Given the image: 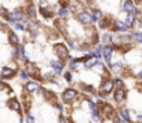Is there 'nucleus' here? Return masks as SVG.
<instances>
[{
  "mask_svg": "<svg viewBox=\"0 0 142 123\" xmlns=\"http://www.w3.org/2000/svg\"><path fill=\"white\" fill-rule=\"evenodd\" d=\"M121 7H123V10H124V11H127L128 14H138V10L135 8V6L133 4V1H131V0H124V1H123V4H121Z\"/></svg>",
  "mask_w": 142,
  "mask_h": 123,
  "instance_id": "1",
  "label": "nucleus"
},
{
  "mask_svg": "<svg viewBox=\"0 0 142 123\" xmlns=\"http://www.w3.org/2000/svg\"><path fill=\"white\" fill-rule=\"evenodd\" d=\"M55 53L58 54L59 58H66L68 57V48L62 44H57L55 46Z\"/></svg>",
  "mask_w": 142,
  "mask_h": 123,
  "instance_id": "2",
  "label": "nucleus"
},
{
  "mask_svg": "<svg viewBox=\"0 0 142 123\" xmlns=\"http://www.w3.org/2000/svg\"><path fill=\"white\" fill-rule=\"evenodd\" d=\"M10 19H12V21H22V19H25V14L21 10L12 11L11 14H10Z\"/></svg>",
  "mask_w": 142,
  "mask_h": 123,
  "instance_id": "3",
  "label": "nucleus"
},
{
  "mask_svg": "<svg viewBox=\"0 0 142 123\" xmlns=\"http://www.w3.org/2000/svg\"><path fill=\"white\" fill-rule=\"evenodd\" d=\"M112 89H113V82L112 80H106L104 84H102V86H101V91H102V93H110V91H112Z\"/></svg>",
  "mask_w": 142,
  "mask_h": 123,
  "instance_id": "4",
  "label": "nucleus"
},
{
  "mask_svg": "<svg viewBox=\"0 0 142 123\" xmlns=\"http://www.w3.org/2000/svg\"><path fill=\"white\" fill-rule=\"evenodd\" d=\"M77 19H79L81 24H90V22H91V15L86 14V12H81V14L77 15Z\"/></svg>",
  "mask_w": 142,
  "mask_h": 123,
  "instance_id": "5",
  "label": "nucleus"
},
{
  "mask_svg": "<svg viewBox=\"0 0 142 123\" xmlns=\"http://www.w3.org/2000/svg\"><path fill=\"white\" fill-rule=\"evenodd\" d=\"M50 65L54 68V71H55V73H59L61 72V69H62V66H64V64L61 62V61H57V60H53L50 62Z\"/></svg>",
  "mask_w": 142,
  "mask_h": 123,
  "instance_id": "6",
  "label": "nucleus"
},
{
  "mask_svg": "<svg viewBox=\"0 0 142 123\" xmlns=\"http://www.w3.org/2000/svg\"><path fill=\"white\" fill-rule=\"evenodd\" d=\"M76 91L74 90H66L65 93H64V100L65 101H69V100H72V98H74L76 97Z\"/></svg>",
  "mask_w": 142,
  "mask_h": 123,
  "instance_id": "7",
  "label": "nucleus"
},
{
  "mask_svg": "<svg viewBox=\"0 0 142 123\" xmlns=\"http://www.w3.org/2000/svg\"><path fill=\"white\" fill-rule=\"evenodd\" d=\"M12 75H14V71H12V69H10V68H3V71H1V78L8 79V78H11Z\"/></svg>",
  "mask_w": 142,
  "mask_h": 123,
  "instance_id": "8",
  "label": "nucleus"
},
{
  "mask_svg": "<svg viewBox=\"0 0 142 123\" xmlns=\"http://www.w3.org/2000/svg\"><path fill=\"white\" fill-rule=\"evenodd\" d=\"M124 96H126V93H124V90H121V89L115 93V98H116V101H117V102H121V101H123Z\"/></svg>",
  "mask_w": 142,
  "mask_h": 123,
  "instance_id": "9",
  "label": "nucleus"
},
{
  "mask_svg": "<svg viewBox=\"0 0 142 123\" xmlns=\"http://www.w3.org/2000/svg\"><path fill=\"white\" fill-rule=\"evenodd\" d=\"M39 89V84L36 83V82H29V83L26 84V90L28 91H36Z\"/></svg>",
  "mask_w": 142,
  "mask_h": 123,
  "instance_id": "10",
  "label": "nucleus"
},
{
  "mask_svg": "<svg viewBox=\"0 0 142 123\" xmlns=\"http://www.w3.org/2000/svg\"><path fill=\"white\" fill-rule=\"evenodd\" d=\"M127 28H128V25L126 24V22H120V21H117V22H116L115 29H116V30H127Z\"/></svg>",
  "mask_w": 142,
  "mask_h": 123,
  "instance_id": "11",
  "label": "nucleus"
},
{
  "mask_svg": "<svg viewBox=\"0 0 142 123\" xmlns=\"http://www.w3.org/2000/svg\"><path fill=\"white\" fill-rule=\"evenodd\" d=\"M104 55H105V60L106 61H110V58H112V48L104 47Z\"/></svg>",
  "mask_w": 142,
  "mask_h": 123,
  "instance_id": "12",
  "label": "nucleus"
},
{
  "mask_svg": "<svg viewBox=\"0 0 142 123\" xmlns=\"http://www.w3.org/2000/svg\"><path fill=\"white\" fill-rule=\"evenodd\" d=\"M95 64H98V60H97V58H88V60L86 61V66H87V68H90V66H94Z\"/></svg>",
  "mask_w": 142,
  "mask_h": 123,
  "instance_id": "13",
  "label": "nucleus"
},
{
  "mask_svg": "<svg viewBox=\"0 0 142 123\" xmlns=\"http://www.w3.org/2000/svg\"><path fill=\"white\" fill-rule=\"evenodd\" d=\"M134 17H135L134 14H127V18H126V24H127L128 26L134 24Z\"/></svg>",
  "mask_w": 142,
  "mask_h": 123,
  "instance_id": "14",
  "label": "nucleus"
},
{
  "mask_svg": "<svg viewBox=\"0 0 142 123\" xmlns=\"http://www.w3.org/2000/svg\"><path fill=\"white\" fill-rule=\"evenodd\" d=\"M121 69H123V65H121L120 62L113 64V65H112V71H113V72H120Z\"/></svg>",
  "mask_w": 142,
  "mask_h": 123,
  "instance_id": "15",
  "label": "nucleus"
},
{
  "mask_svg": "<svg viewBox=\"0 0 142 123\" xmlns=\"http://www.w3.org/2000/svg\"><path fill=\"white\" fill-rule=\"evenodd\" d=\"M10 42H11L12 44H18V43H19L18 36H17V35H14V33H10Z\"/></svg>",
  "mask_w": 142,
  "mask_h": 123,
  "instance_id": "16",
  "label": "nucleus"
},
{
  "mask_svg": "<svg viewBox=\"0 0 142 123\" xmlns=\"http://www.w3.org/2000/svg\"><path fill=\"white\" fill-rule=\"evenodd\" d=\"M120 115H121V118H124L126 120H130V115H128V111H127V109H121V111H120Z\"/></svg>",
  "mask_w": 142,
  "mask_h": 123,
  "instance_id": "17",
  "label": "nucleus"
},
{
  "mask_svg": "<svg viewBox=\"0 0 142 123\" xmlns=\"http://www.w3.org/2000/svg\"><path fill=\"white\" fill-rule=\"evenodd\" d=\"M40 12H42L44 17H51V11H50V10H47L46 7H42V8H40Z\"/></svg>",
  "mask_w": 142,
  "mask_h": 123,
  "instance_id": "18",
  "label": "nucleus"
},
{
  "mask_svg": "<svg viewBox=\"0 0 142 123\" xmlns=\"http://www.w3.org/2000/svg\"><path fill=\"white\" fill-rule=\"evenodd\" d=\"M28 73H29V75H35V73H37V68L29 65V66H28Z\"/></svg>",
  "mask_w": 142,
  "mask_h": 123,
  "instance_id": "19",
  "label": "nucleus"
},
{
  "mask_svg": "<svg viewBox=\"0 0 142 123\" xmlns=\"http://www.w3.org/2000/svg\"><path fill=\"white\" fill-rule=\"evenodd\" d=\"M92 120H94V122H98V120H99V114H98L97 109L92 111Z\"/></svg>",
  "mask_w": 142,
  "mask_h": 123,
  "instance_id": "20",
  "label": "nucleus"
},
{
  "mask_svg": "<svg viewBox=\"0 0 142 123\" xmlns=\"http://www.w3.org/2000/svg\"><path fill=\"white\" fill-rule=\"evenodd\" d=\"M11 108L15 109V111H19V109H21V107H19V104H18L17 101H11Z\"/></svg>",
  "mask_w": 142,
  "mask_h": 123,
  "instance_id": "21",
  "label": "nucleus"
},
{
  "mask_svg": "<svg viewBox=\"0 0 142 123\" xmlns=\"http://www.w3.org/2000/svg\"><path fill=\"white\" fill-rule=\"evenodd\" d=\"M104 43H106V44H110L112 43V39H110V35H104Z\"/></svg>",
  "mask_w": 142,
  "mask_h": 123,
  "instance_id": "22",
  "label": "nucleus"
},
{
  "mask_svg": "<svg viewBox=\"0 0 142 123\" xmlns=\"http://www.w3.org/2000/svg\"><path fill=\"white\" fill-rule=\"evenodd\" d=\"M66 14H68V8H61L58 12L59 17H66Z\"/></svg>",
  "mask_w": 142,
  "mask_h": 123,
  "instance_id": "23",
  "label": "nucleus"
},
{
  "mask_svg": "<svg viewBox=\"0 0 142 123\" xmlns=\"http://www.w3.org/2000/svg\"><path fill=\"white\" fill-rule=\"evenodd\" d=\"M92 15H94V17H95V18H101V17H102V12H101L99 11V10H95V11H94V14H92Z\"/></svg>",
  "mask_w": 142,
  "mask_h": 123,
  "instance_id": "24",
  "label": "nucleus"
},
{
  "mask_svg": "<svg viewBox=\"0 0 142 123\" xmlns=\"http://www.w3.org/2000/svg\"><path fill=\"white\" fill-rule=\"evenodd\" d=\"M28 11H29V14L32 15V17H35V12H36V8L33 6H30L29 8H28Z\"/></svg>",
  "mask_w": 142,
  "mask_h": 123,
  "instance_id": "25",
  "label": "nucleus"
},
{
  "mask_svg": "<svg viewBox=\"0 0 142 123\" xmlns=\"http://www.w3.org/2000/svg\"><path fill=\"white\" fill-rule=\"evenodd\" d=\"M14 26H15V29H18V30H25V28H24L22 24H15Z\"/></svg>",
  "mask_w": 142,
  "mask_h": 123,
  "instance_id": "26",
  "label": "nucleus"
},
{
  "mask_svg": "<svg viewBox=\"0 0 142 123\" xmlns=\"http://www.w3.org/2000/svg\"><path fill=\"white\" fill-rule=\"evenodd\" d=\"M28 78H29V73L28 72H21V79H25V80H26Z\"/></svg>",
  "mask_w": 142,
  "mask_h": 123,
  "instance_id": "27",
  "label": "nucleus"
},
{
  "mask_svg": "<svg viewBox=\"0 0 142 123\" xmlns=\"http://www.w3.org/2000/svg\"><path fill=\"white\" fill-rule=\"evenodd\" d=\"M65 79H66V80H69V82H71V80H72V75H71V72H68V73H65Z\"/></svg>",
  "mask_w": 142,
  "mask_h": 123,
  "instance_id": "28",
  "label": "nucleus"
},
{
  "mask_svg": "<svg viewBox=\"0 0 142 123\" xmlns=\"http://www.w3.org/2000/svg\"><path fill=\"white\" fill-rule=\"evenodd\" d=\"M28 120H29V123H35V119H33L32 115H28Z\"/></svg>",
  "mask_w": 142,
  "mask_h": 123,
  "instance_id": "29",
  "label": "nucleus"
},
{
  "mask_svg": "<svg viewBox=\"0 0 142 123\" xmlns=\"http://www.w3.org/2000/svg\"><path fill=\"white\" fill-rule=\"evenodd\" d=\"M0 14H1V15H3V14H7L6 8H3V7H0Z\"/></svg>",
  "mask_w": 142,
  "mask_h": 123,
  "instance_id": "30",
  "label": "nucleus"
},
{
  "mask_svg": "<svg viewBox=\"0 0 142 123\" xmlns=\"http://www.w3.org/2000/svg\"><path fill=\"white\" fill-rule=\"evenodd\" d=\"M113 83H116V84H120V83H121V79H119V78H117V79H115V80H113Z\"/></svg>",
  "mask_w": 142,
  "mask_h": 123,
  "instance_id": "31",
  "label": "nucleus"
},
{
  "mask_svg": "<svg viewBox=\"0 0 142 123\" xmlns=\"http://www.w3.org/2000/svg\"><path fill=\"white\" fill-rule=\"evenodd\" d=\"M59 122H61V123H66V120H65V118L61 116V118H59Z\"/></svg>",
  "mask_w": 142,
  "mask_h": 123,
  "instance_id": "32",
  "label": "nucleus"
},
{
  "mask_svg": "<svg viewBox=\"0 0 142 123\" xmlns=\"http://www.w3.org/2000/svg\"><path fill=\"white\" fill-rule=\"evenodd\" d=\"M138 78H142V72H139V73H138Z\"/></svg>",
  "mask_w": 142,
  "mask_h": 123,
  "instance_id": "33",
  "label": "nucleus"
},
{
  "mask_svg": "<svg viewBox=\"0 0 142 123\" xmlns=\"http://www.w3.org/2000/svg\"><path fill=\"white\" fill-rule=\"evenodd\" d=\"M113 123H120V122H119V120H117V119H115V122H113Z\"/></svg>",
  "mask_w": 142,
  "mask_h": 123,
  "instance_id": "34",
  "label": "nucleus"
},
{
  "mask_svg": "<svg viewBox=\"0 0 142 123\" xmlns=\"http://www.w3.org/2000/svg\"><path fill=\"white\" fill-rule=\"evenodd\" d=\"M0 26H1V21H0Z\"/></svg>",
  "mask_w": 142,
  "mask_h": 123,
  "instance_id": "35",
  "label": "nucleus"
},
{
  "mask_svg": "<svg viewBox=\"0 0 142 123\" xmlns=\"http://www.w3.org/2000/svg\"><path fill=\"white\" fill-rule=\"evenodd\" d=\"M137 1H139V0H137Z\"/></svg>",
  "mask_w": 142,
  "mask_h": 123,
  "instance_id": "36",
  "label": "nucleus"
}]
</instances>
